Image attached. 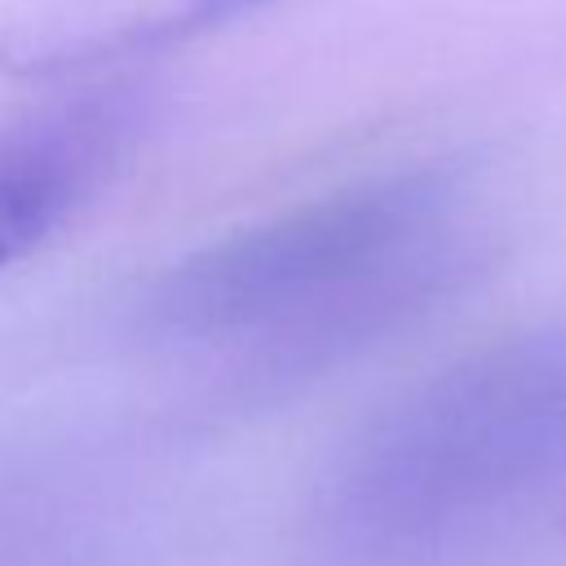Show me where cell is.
Listing matches in <instances>:
<instances>
[{
    "label": "cell",
    "instance_id": "7a4b0ae2",
    "mask_svg": "<svg viewBox=\"0 0 566 566\" xmlns=\"http://www.w3.org/2000/svg\"><path fill=\"white\" fill-rule=\"evenodd\" d=\"M566 451V327L517 336L407 398L363 447L358 482L394 526L438 522Z\"/></svg>",
    "mask_w": 566,
    "mask_h": 566
},
{
    "label": "cell",
    "instance_id": "277c9868",
    "mask_svg": "<svg viewBox=\"0 0 566 566\" xmlns=\"http://www.w3.org/2000/svg\"><path fill=\"white\" fill-rule=\"evenodd\" d=\"M270 0H35L4 35L9 66H93L203 35Z\"/></svg>",
    "mask_w": 566,
    "mask_h": 566
},
{
    "label": "cell",
    "instance_id": "6da1fadb",
    "mask_svg": "<svg viewBox=\"0 0 566 566\" xmlns=\"http://www.w3.org/2000/svg\"><path fill=\"white\" fill-rule=\"evenodd\" d=\"M451 208L447 168L349 181L181 256L150 287L146 318L168 336L212 340L363 305L438 243Z\"/></svg>",
    "mask_w": 566,
    "mask_h": 566
},
{
    "label": "cell",
    "instance_id": "3957f363",
    "mask_svg": "<svg viewBox=\"0 0 566 566\" xmlns=\"http://www.w3.org/2000/svg\"><path fill=\"white\" fill-rule=\"evenodd\" d=\"M137 128L133 93H84L0 124V270L57 239L115 181Z\"/></svg>",
    "mask_w": 566,
    "mask_h": 566
}]
</instances>
